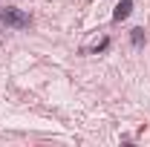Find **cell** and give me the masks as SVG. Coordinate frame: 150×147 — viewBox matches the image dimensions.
Segmentation results:
<instances>
[{
	"label": "cell",
	"mask_w": 150,
	"mask_h": 147,
	"mask_svg": "<svg viewBox=\"0 0 150 147\" xmlns=\"http://www.w3.org/2000/svg\"><path fill=\"white\" fill-rule=\"evenodd\" d=\"M107 46H110V37H101V40H98V43H95V46H90V49H87V52H90V55H98V52H104V49H107Z\"/></svg>",
	"instance_id": "obj_4"
},
{
	"label": "cell",
	"mask_w": 150,
	"mask_h": 147,
	"mask_svg": "<svg viewBox=\"0 0 150 147\" xmlns=\"http://www.w3.org/2000/svg\"><path fill=\"white\" fill-rule=\"evenodd\" d=\"M0 23H6V26H12V29H29V26H32V18H29L26 12L15 9V6H3V9H0Z\"/></svg>",
	"instance_id": "obj_1"
},
{
	"label": "cell",
	"mask_w": 150,
	"mask_h": 147,
	"mask_svg": "<svg viewBox=\"0 0 150 147\" xmlns=\"http://www.w3.org/2000/svg\"><path fill=\"white\" fill-rule=\"evenodd\" d=\"M133 12V0H118V6H115V12H112V20L115 23H121V20H127Z\"/></svg>",
	"instance_id": "obj_2"
},
{
	"label": "cell",
	"mask_w": 150,
	"mask_h": 147,
	"mask_svg": "<svg viewBox=\"0 0 150 147\" xmlns=\"http://www.w3.org/2000/svg\"><path fill=\"white\" fill-rule=\"evenodd\" d=\"M130 40H133V46H142L144 43V29H139V26L130 29Z\"/></svg>",
	"instance_id": "obj_3"
}]
</instances>
